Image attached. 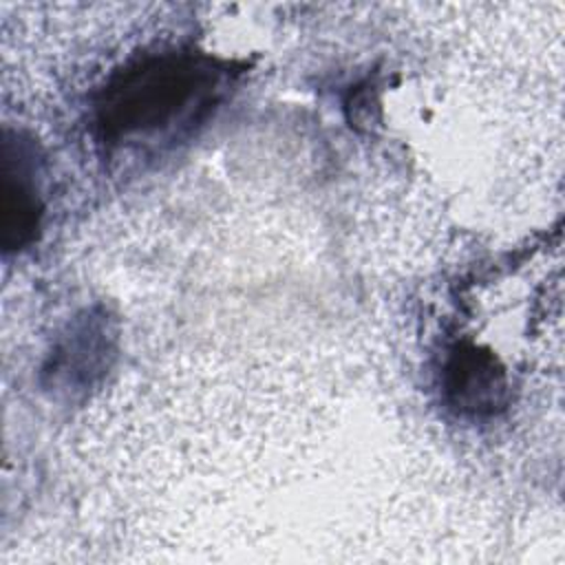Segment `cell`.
I'll return each instance as SVG.
<instances>
[{
	"label": "cell",
	"instance_id": "2",
	"mask_svg": "<svg viewBox=\"0 0 565 565\" xmlns=\"http://www.w3.org/2000/svg\"><path fill=\"white\" fill-rule=\"evenodd\" d=\"M446 404L463 417H492L508 404V373L494 353L472 342L455 344L444 362Z\"/></svg>",
	"mask_w": 565,
	"mask_h": 565
},
{
	"label": "cell",
	"instance_id": "1",
	"mask_svg": "<svg viewBox=\"0 0 565 565\" xmlns=\"http://www.w3.org/2000/svg\"><path fill=\"white\" fill-rule=\"evenodd\" d=\"M225 79L227 66L203 53H146L99 88L95 130L110 148L190 132L216 106Z\"/></svg>",
	"mask_w": 565,
	"mask_h": 565
},
{
	"label": "cell",
	"instance_id": "3",
	"mask_svg": "<svg viewBox=\"0 0 565 565\" xmlns=\"http://www.w3.org/2000/svg\"><path fill=\"white\" fill-rule=\"evenodd\" d=\"M2 194H0V227L2 247L7 252L26 247L40 230L42 196L31 166V152L24 141H13L9 132L2 141Z\"/></svg>",
	"mask_w": 565,
	"mask_h": 565
},
{
	"label": "cell",
	"instance_id": "4",
	"mask_svg": "<svg viewBox=\"0 0 565 565\" xmlns=\"http://www.w3.org/2000/svg\"><path fill=\"white\" fill-rule=\"evenodd\" d=\"M106 353H110V344L104 320H84L55 353L53 375H71V382H88L104 366Z\"/></svg>",
	"mask_w": 565,
	"mask_h": 565
}]
</instances>
